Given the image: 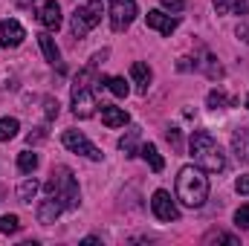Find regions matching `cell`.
Masks as SVG:
<instances>
[{"label":"cell","mask_w":249,"mask_h":246,"mask_svg":"<svg viewBox=\"0 0 249 246\" xmlns=\"http://www.w3.org/2000/svg\"><path fill=\"white\" fill-rule=\"evenodd\" d=\"M162 9H168V12H183V9H186V0H162Z\"/></svg>","instance_id":"83f0119b"},{"label":"cell","mask_w":249,"mask_h":246,"mask_svg":"<svg viewBox=\"0 0 249 246\" xmlns=\"http://www.w3.org/2000/svg\"><path fill=\"white\" fill-rule=\"evenodd\" d=\"M235 15H249V0H235Z\"/></svg>","instance_id":"4dcf8cb0"},{"label":"cell","mask_w":249,"mask_h":246,"mask_svg":"<svg viewBox=\"0 0 249 246\" xmlns=\"http://www.w3.org/2000/svg\"><path fill=\"white\" fill-rule=\"evenodd\" d=\"M38 188H41L38 180H23L20 188H18V200H20V203H32V197L38 194Z\"/></svg>","instance_id":"7402d4cb"},{"label":"cell","mask_w":249,"mask_h":246,"mask_svg":"<svg viewBox=\"0 0 249 246\" xmlns=\"http://www.w3.org/2000/svg\"><path fill=\"white\" fill-rule=\"evenodd\" d=\"M214 3V9H217V15H223L226 9H229V0H212Z\"/></svg>","instance_id":"d6a6232c"},{"label":"cell","mask_w":249,"mask_h":246,"mask_svg":"<svg viewBox=\"0 0 249 246\" xmlns=\"http://www.w3.org/2000/svg\"><path fill=\"white\" fill-rule=\"evenodd\" d=\"M130 78H133L139 93H148V87H151V67L142 61H133L130 64Z\"/></svg>","instance_id":"4fadbf2b"},{"label":"cell","mask_w":249,"mask_h":246,"mask_svg":"<svg viewBox=\"0 0 249 246\" xmlns=\"http://www.w3.org/2000/svg\"><path fill=\"white\" fill-rule=\"evenodd\" d=\"M38 18H41V23H44V29H50V32H55V29L61 26V6H58L55 0H47V3L41 6V12H38Z\"/></svg>","instance_id":"8fae6325"},{"label":"cell","mask_w":249,"mask_h":246,"mask_svg":"<svg viewBox=\"0 0 249 246\" xmlns=\"http://www.w3.org/2000/svg\"><path fill=\"white\" fill-rule=\"evenodd\" d=\"M61 211H67V209H64V203L47 194V200H41V206H38V220H41L44 226H50V223H55V220H58V214H61Z\"/></svg>","instance_id":"30bf717a"},{"label":"cell","mask_w":249,"mask_h":246,"mask_svg":"<svg viewBox=\"0 0 249 246\" xmlns=\"http://www.w3.org/2000/svg\"><path fill=\"white\" fill-rule=\"evenodd\" d=\"M23 38H26V32H23V26H20L15 18L0 20V47H3V50H9V47H20Z\"/></svg>","instance_id":"ba28073f"},{"label":"cell","mask_w":249,"mask_h":246,"mask_svg":"<svg viewBox=\"0 0 249 246\" xmlns=\"http://www.w3.org/2000/svg\"><path fill=\"white\" fill-rule=\"evenodd\" d=\"M235 191H238V194H249V174H244V177L235 180Z\"/></svg>","instance_id":"f1b7e54d"},{"label":"cell","mask_w":249,"mask_h":246,"mask_svg":"<svg viewBox=\"0 0 249 246\" xmlns=\"http://www.w3.org/2000/svg\"><path fill=\"white\" fill-rule=\"evenodd\" d=\"M238 38H241L244 44H249V23H241V26H238Z\"/></svg>","instance_id":"1f68e13d"},{"label":"cell","mask_w":249,"mask_h":246,"mask_svg":"<svg viewBox=\"0 0 249 246\" xmlns=\"http://www.w3.org/2000/svg\"><path fill=\"white\" fill-rule=\"evenodd\" d=\"M136 145H139V127H130L122 139H119V151H122L124 157H136L139 154Z\"/></svg>","instance_id":"e0dca14e"},{"label":"cell","mask_w":249,"mask_h":246,"mask_svg":"<svg viewBox=\"0 0 249 246\" xmlns=\"http://www.w3.org/2000/svg\"><path fill=\"white\" fill-rule=\"evenodd\" d=\"M102 20V0H87L84 6H78L72 12V20H70V29L75 38H84L96 23Z\"/></svg>","instance_id":"277c9868"},{"label":"cell","mask_w":249,"mask_h":246,"mask_svg":"<svg viewBox=\"0 0 249 246\" xmlns=\"http://www.w3.org/2000/svg\"><path fill=\"white\" fill-rule=\"evenodd\" d=\"M136 20V0H110V26L116 32L127 29Z\"/></svg>","instance_id":"8992f818"},{"label":"cell","mask_w":249,"mask_h":246,"mask_svg":"<svg viewBox=\"0 0 249 246\" xmlns=\"http://www.w3.org/2000/svg\"><path fill=\"white\" fill-rule=\"evenodd\" d=\"M139 157L151 165V171L154 174H160L162 168H165V162H162V157H160V151H157V145H151V142H145L142 148H139Z\"/></svg>","instance_id":"2e32d148"},{"label":"cell","mask_w":249,"mask_h":246,"mask_svg":"<svg viewBox=\"0 0 249 246\" xmlns=\"http://www.w3.org/2000/svg\"><path fill=\"white\" fill-rule=\"evenodd\" d=\"M18 130H20V122H18V119H12V116H3V119H0V142H9V139H15V136H18Z\"/></svg>","instance_id":"d6986e66"},{"label":"cell","mask_w":249,"mask_h":246,"mask_svg":"<svg viewBox=\"0 0 249 246\" xmlns=\"http://www.w3.org/2000/svg\"><path fill=\"white\" fill-rule=\"evenodd\" d=\"M18 229H20L18 214H3V217H0V235H15Z\"/></svg>","instance_id":"603a6c76"},{"label":"cell","mask_w":249,"mask_h":246,"mask_svg":"<svg viewBox=\"0 0 249 246\" xmlns=\"http://www.w3.org/2000/svg\"><path fill=\"white\" fill-rule=\"evenodd\" d=\"M232 151H235L238 159L249 162V127H238L232 133Z\"/></svg>","instance_id":"9a60e30c"},{"label":"cell","mask_w":249,"mask_h":246,"mask_svg":"<svg viewBox=\"0 0 249 246\" xmlns=\"http://www.w3.org/2000/svg\"><path fill=\"white\" fill-rule=\"evenodd\" d=\"M151 211L160 217V220H165V223H171V220H177L180 217V209L174 206V200H171V194L168 191H154V197H151Z\"/></svg>","instance_id":"52a82bcc"},{"label":"cell","mask_w":249,"mask_h":246,"mask_svg":"<svg viewBox=\"0 0 249 246\" xmlns=\"http://www.w3.org/2000/svg\"><path fill=\"white\" fill-rule=\"evenodd\" d=\"M247 107H249V99H247Z\"/></svg>","instance_id":"836d02e7"},{"label":"cell","mask_w":249,"mask_h":246,"mask_svg":"<svg viewBox=\"0 0 249 246\" xmlns=\"http://www.w3.org/2000/svg\"><path fill=\"white\" fill-rule=\"evenodd\" d=\"M35 168H38V154H32V151L18 154V171L20 174H32Z\"/></svg>","instance_id":"ffe728a7"},{"label":"cell","mask_w":249,"mask_h":246,"mask_svg":"<svg viewBox=\"0 0 249 246\" xmlns=\"http://www.w3.org/2000/svg\"><path fill=\"white\" fill-rule=\"evenodd\" d=\"M61 142H64V148L72 151V154H81V157H87V159H93V162L102 159V151H99L81 130H64Z\"/></svg>","instance_id":"5b68a950"},{"label":"cell","mask_w":249,"mask_h":246,"mask_svg":"<svg viewBox=\"0 0 249 246\" xmlns=\"http://www.w3.org/2000/svg\"><path fill=\"white\" fill-rule=\"evenodd\" d=\"M206 244H229V246H238L241 241H238L235 235H226V232H212V235H206Z\"/></svg>","instance_id":"cb8c5ba5"},{"label":"cell","mask_w":249,"mask_h":246,"mask_svg":"<svg viewBox=\"0 0 249 246\" xmlns=\"http://www.w3.org/2000/svg\"><path fill=\"white\" fill-rule=\"evenodd\" d=\"M55 116H58V102L47 99V119H55Z\"/></svg>","instance_id":"f546056e"},{"label":"cell","mask_w":249,"mask_h":246,"mask_svg":"<svg viewBox=\"0 0 249 246\" xmlns=\"http://www.w3.org/2000/svg\"><path fill=\"white\" fill-rule=\"evenodd\" d=\"M235 226L238 229H249V206H241L235 211Z\"/></svg>","instance_id":"484cf974"},{"label":"cell","mask_w":249,"mask_h":246,"mask_svg":"<svg viewBox=\"0 0 249 246\" xmlns=\"http://www.w3.org/2000/svg\"><path fill=\"white\" fill-rule=\"evenodd\" d=\"M44 191L50 194V197H55V200H61L64 209H78V183H75V177H72V171L67 168V165H55L53 168V174H50V180L44 183Z\"/></svg>","instance_id":"3957f363"},{"label":"cell","mask_w":249,"mask_h":246,"mask_svg":"<svg viewBox=\"0 0 249 246\" xmlns=\"http://www.w3.org/2000/svg\"><path fill=\"white\" fill-rule=\"evenodd\" d=\"M102 81H105V87H107L116 99H124V96L130 93V87H127V81H124L122 75H110V78H105V75H102Z\"/></svg>","instance_id":"ac0fdd59"},{"label":"cell","mask_w":249,"mask_h":246,"mask_svg":"<svg viewBox=\"0 0 249 246\" xmlns=\"http://www.w3.org/2000/svg\"><path fill=\"white\" fill-rule=\"evenodd\" d=\"M102 122L107 124V127H124V124L130 122V116H127V110H124V107L102 105Z\"/></svg>","instance_id":"7c38bea8"},{"label":"cell","mask_w":249,"mask_h":246,"mask_svg":"<svg viewBox=\"0 0 249 246\" xmlns=\"http://www.w3.org/2000/svg\"><path fill=\"white\" fill-rule=\"evenodd\" d=\"M165 139H168V142H171V145H174L177 151L183 148V139H180V130H177V127H171V130H165Z\"/></svg>","instance_id":"4316f807"},{"label":"cell","mask_w":249,"mask_h":246,"mask_svg":"<svg viewBox=\"0 0 249 246\" xmlns=\"http://www.w3.org/2000/svg\"><path fill=\"white\" fill-rule=\"evenodd\" d=\"M206 105L217 110V107H223V105H235V102H232V99H226V96H223V90H212V93H209V99H206Z\"/></svg>","instance_id":"d4e9b609"},{"label":"cell","mask_w":249,"mask_h":246,"mask_svg":"<svg viewBox=\"0 0 249 246\" xmlns=\"http://www.w3.org/2000/svg\"><path fill=\"white\" fill-rule=\"evenodd\" d=\"M148 26L157 29L160 35H171V32L180 26V18H171V15H165V12L154 9V12H148Z\"/></svg>","instance_id":"9c48e42d"},{"label":"cell","mask_w":249,"mask_h":246,"mask_svg":"<svg viewBox=\"0 0 249 246\" xmlns=\"http://www.w3.org/2000/svg\"><path fill=\"white\" fill-rule=\"evenodd\" d=\"M188 148H191L194 165H197V168H203L206 174H217V171H223V168H226V154H223V151H220V145L212 139V133H206V130H194V133H191Z\"/></svg>","instance_id":"6da1fadb"},{"label":"cell","mask_w":249,"mask_h":246,"mask_svg":"<svg viewBox=\"0 0 249 246\" xmlns=\"http://www.w3.org/2000/svg\"><path fill=\"white\" fill-rule=\"evenodd\" d=\"M177 200H183L188 209H200L209 200V177L203 168L186 165L177 174Z\"/></svg>","instance_id":"7a4b0ae2"},{"label":"cell","mask_w":249,"mask_h":246,"mask_svg":"<svg viewBox=\"0 0 249 246\" xmlns=\"http://www.w3.org/2000/svg\"><path fill=\"white\" fill-rule=\"evenodd\" d=\"M197 67H203V70H206V75H209V78H220V75H223V67H220V64H217V58H212V55H209V53H203V61L197 64Z\"/></svg>","instance_id":"44dd1931"},{"label":"cell","mask_w":249,"mask_h":246,"mask_svg":"<svg viewBox=\"0 0 249 246\" xmlns=\"http://www.w3.org/2000/svg\"><path fill=\"white\" fill-rule=\"evenodd\" d=\"M38 44H41V53H44L47 61L53 64V67H61V50L55 47V41H53L50 32H41V35H38Z\"/></svg>","instance_id":"5bb4252c"}]
</instances>
